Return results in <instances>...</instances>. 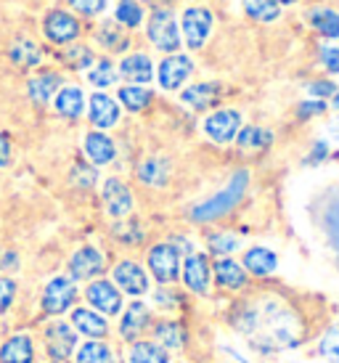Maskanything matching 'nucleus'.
<instances>
[{
    "instance_id": "obj_43",
    "label": "nucleus",
    "mask_w": 339,
    "mask_h": 363,
    "mask_svg": "<svg viewBox=\"0 0 339 363\" xmlns=\"http://www.w3.org/2000/svg\"><path fill=\"white\" fill-rule=\"evenodd\" d=\"M96 170L90 167V164H85V162H80V164H74L72 167V183L74 186H80V189H90L93 183H96Z\"/></svg>"
},
{
    "instance_id": "obj_50",
    "label": "nucleus",
    "mask_w": 339,
    "mask_h": 363,
    "mask_svg": "<svg viewBox=\"0 0 339 363\" xmlns=\"http://www.w3.org/2000/svg\"><path fill=\"white\" fill-rule=\"evenodd\" d=\"M154 300L162 305V308H172V305L178 303V294L175 292H167V289H160V292L154 294Z\"/></svg>"
},
{
    "instance_id": "obj_13",
    "label": "nucleus",
    "mask_w": 339,
    "mask_h": 363,
    "mask_svg": "<svg viewBox=\"0 0 339 363\" xmlns=\"http://www.w3.org/2000/svg\"><path fill=\"white\" fill-rule=\"evenodd\" d=\"M212 30V13L204 9H189L183 13V35L189 48H201Z\"/></svg>"
},
{
    "instance_id": "obj_7",
    "label": "nucleus",
    "mask_w": 339,
    "mask_h": 363,
    "mask_svg": "<svg viewBox=\"0 0 339 363\" xmlns=\"http://www.w3.org/2000/svg\"><path fill=\"white\" fill-rule=\"evenodd\" d=\"M149 40L160 48V51H175L180 45L178 24L170 11H154L149 19Z\"/></svg>"
},
{
    "instance_id": "obj_38",
    "label": "nucleus",
    "mask_w": 339,
    "mask_h": 363,
    "mask_svg": "<svg viewBox=\"0 0 339 363\" xmlns=\"http://www.w3.org/2000/svg\"><path fill=\"white\" fill-rule=\"evenodd\" d=\"M99 43L106 48V51H125L128 48V38L122 35L114 24H106V27H101L99 32Z\"/></svg>"
},
{
    "instance_id": "obj_34",
    "label": "nucleus",
    "mask_w": 339,
    "mask_h": 363,
    "mask_svg": "<svg viewBox=\"0 0 339 363\" xmlns=\"http://www.w3.org/2000/svg\"><path fill=\"white\" fill-rule=\"evenodd\" d=\"M120 101L128 106L130 111H140L146 109L151 101V91H146V88H140V85H125L120 91Z\"/></svg>"
},
{
    "instance_id": "obj_24",
    "label": "nucleus",
    "mask_w": 339,
    "mask_h": 363,
    "mask_svg": "<svg viewBox=\"0 0 339 363\" xmlns=\"http://www.w3.org/2000/svg\"><path fill=\"white\" fill-rule=\"evenodd\" d=\"M122 77H128L130 82H149L151 74H154V67H151V59L146 53H133V56H125L120 64Z\"/></svg>"
},
{
    "instance_id": "obj_8",
    "label": "nucleus",
    "mask_w": 339,
    "mask_h": 363,
    "mask_svg": "<svg viewBox=\"0 0 339 363\" xmlns=\"http://www.w3.org/2000/svg\"><path fill=\"white\" fill-rule=\"evenodd\" d=\"M43 32L50 43L56 45H67L80 38V21L74 19L67 11H50L45 21H43Z\"/></svg>"
},
{
    "instance_id": "obj_35",
    "label": "nucleus",
    "mask_w": 339,
    "mask_h": 363,
    "mask_svg": "<svg viewBox=\"0 0 339 363\" xmlns=\"http://www.w3.org/2000/svg\"><path fill=\"white\" fill-rule=\"evenodd\" d=\"M244 9L252 19L257 21H273L279 16V3L276 0H244Z\"/></svg>"
},
{
    "instance_id": "obj_4",
    "label": "nucleus",
    "mask_w": 339,
    "mask_h": 363,
    "mask_svg": "<svg viewBox=\"0 0 339 363\" xmlns=\"http://www.w3.org/2000/svg\"><path fill=\"white\" fill-rule=\"evenodd\" d=\"M43 345L50 361H70L77 350V332L67 321H50L43 329Z\"/></svg>"
},
{
    "instance_id": "obj_14",
    "label": "nucleus",
    "mask_w": 339,
    "mask_h": 363,
    "mask_svg": "<svg viewBox=\"0 0 339 363\" xmlns=\"http://www.w3.org/2000/svg\"><path fill=\"white\" fill-rule=\"evenodd\" d=\"M72 329L90 337V340H101L109 334V323L93 308H72Z\"/></svg>"
},
{
    "instance_id": "obj_32",
    "label": "nucleus",
    "mask_w": 339,
    "mask_h": 363,
    "mask_svg": "<svg viewBox=\"0 0 339 363\" xmlns=\"http://www.w3.org/2000/svg\"><path fill=\"white\" fill-rule=\"evenodd\" d=\"M313 27L326 35V38H339V13L337 11H310Z\"/></svg>"
},
{
    "instance_id": "obj_49",
    "label": "nucleus",
    "mask_w": 339,
    "mask_h": 363,
    "mask_svg": "<svg viewBox=\"0 0 339 363\" xmlns=\"http://www.w3.org/2000/svg\"><path fill=\"white\" fill-rule=\"evenodd\" d=\"M321 61L329 72H339V48H323L321 51Z\"/></svg>"
},
{
    "instance_id": "obj_16",
    "label": "nucleus",
    "mask_w": 339,
    "mask_h": 363,
    "mask_svg": "<svg viewBox=\"0 0 339 363\" xmlns=\"http://www.w3.org/2000/svg\"><path fill=\"white\" fill-rule=\"evenodd\" d=\"M151 321V313L143 303H130L128 311L122 313V321H120V334L122 340L128 342H138V337L146 332V326Z\"/></svg>"
},
{
    "instance_id": "obj_39",
    "label": "nucleus",
    "mask_w": 339,
    "mask_h": 363,
    "mask_svg": "<svg viewBox=\"0 0 339 363\" xmlns=\"http://www.w3.org/2000/svg\"><path fill=\"white\" fill-rule=\"evenodd\" d=\"M140 19H143V11L135 0H120L117 6V21L125 24V27H138Z\"/></svg>"
},
{
    "instance_id": "obj_48",
    "label": "nucleus",
    "mask_w": 339,
    "mask_h": 363,
    "mask_svg": "<svg viewBox=\"0 0 339 363\" xmlns=\"http://www.w3.org/2000/svg\"><path fill=\"white\" fill-rule=\"evenodd\" d=\"M11 160H13V146H11V138L0 130V167H9Z\"/></svg>"
},
{
    "instance_id": "obj_26",
    "label": "nucleus",
    "mask_w": 339,
    "mask_h": 363,
    "mask_svg": "<svg viewBox=\"0 0 339 363\" xmlns=\"http://www.w3.org/2000/svg\"><path fill=\"white\" fill-rule=\"evenodd\" d=\"M276 265H279L276 255L265 250V247H255V250L244 255V268L252 271L255 276H268V273L276 271Z\"/></svg>"
},
{
    "instance_id": "obj_40",
    "label": "nucleus",
    "mask_w": 339,
    "mask_h": 363,
    "mask_svg": "<svg viewBox=\"0 0 339 363\" xmlns=\"http://www.w3.org/2000/svg\"><path fill=\"white\" fill-rule=\"evenodd\" d=\"M239 143L244 149H265L270 143V133L262 128H244L239 133Z\"/></svg>"
},
{
    "instance_id": "obj_5",
    "label": "nucleus",
    "mask_w": 339,
    "mask_h": 363,
    "mask_svg": "<svg viewBox=\"0 0 339 363\" xmlns=\"http://www.w3.org/2000/svg\"><path fill=\"white\" fill-rule=\"evenodd\" d=\"M85 297H88L90 308L96 313H101L104 318L106 315H117L122 311V294L114 286V281H106V279L90 281L88 289H85Z\"/></svg>"
},
{
    "instance_id": "obj_33",
    "label": "nucleus",
    "mask_w": 339,
    "mask_h": 363,
    "mask_svg": "<svg viewBox=\"0 0 339 363\" xmlns=\"http://www.w3.org/2000/svg\"><path fill=\"white\" fill-rule=\"evenodd\" d=\"M138 178L151 186H162L167 181V162L165 160H146L138 167Z\"/></svg>"
},
{
    "instance_id": "obj_37",
    "label": "nucleus",
    "mask_w": 339,
    "mask_h": 363,
    "mask_svg": "<svg viewBox=\"0 0 339 363\" xmlns=\"http://www.w3.org/2000/svg\"><path fill=\"white\" fill-rule=\"evenodd\" d=\"M16 292H19L16 279L0 273V315H6V313L13 308V303H16Z\"/></svg>"
},
{
    "instance_id": "obj_12",
    "label": "nucleus",
    "mask_w": 339,
    "mask_h": 363,
    "mask_svg": "<svg viewBox=\"0 0 339 363\" xmlns=\"http://www.w3.org/2000/svg\"><path fill=\"white\" fill-rule=\"evenodd\" d=\"M239 125H241L239 111L220 109V111H215V114H210V117H207V122H204V130H207V135H210L212 141L228 143V141H233V135L239 133Z\"/></svg>"
},
{
    "instance_id": "obj_46",
    "label": "nucleus",
    "mask_w": 339,
    "mask_h": 363,
    "mask_svg": "<svg viewBox=\"0 0 339 363\" xmlns=\"http://www.w3.org/2000/svg\"><path fill=\"white\" fill-rule=\"evenodd\" d=\"M72 9L77 11V13H85V16H96L101 11L106 9V3L109 0H70Z\"/></svg>"
},
{
    "instance_id": "obj_29",
    "label": "nucleus",
    "mask_w": 339,
    "mask_h": 363,
    "mask_svg": "<svg viewBox=\"0 0 339 363\" xmlns=\"http://www.w3.org/2000/svg\"><path fill=\"white\" fill-rule=\"evenodd\" d=\"M215 99H218V85H210V82L191 85L189 91H183V101L194 106V109H207Z\"/></svg>"
},
{
    "instance_id": "obj_30",
    "label": "nucleus",
    "mask_w": 339,
    "mask_h": 363,
    "mask_svg": "<svg viewBox=\"0 0 339 363\" xmlns=\"http://www.w3.org/2000/svg\"><path fill=\"white\" fill-rule=\"evenodd\" d=\"M157 342H160V347H183V342H186V332H183V326L175 321H162L160 326H157Z\"/></svg>"
},
{
    "instance_id": "obj_36",
    "label": "nucleus",
    "mask_w": 339,
    "mask_h": 363,
    "mask_svg": "<svg viewBox=\"0 0 339 363\" xmlns=\"http://www.w3.org/2000/svg\"><path fill=\"white\" fill-rule=\"evenodd\" d=\"M88 80L96 85V88H109V85H114V80H117V72H114V67H111V61H99L96 67H90L88 72Z\"/></svg>"
},
{
    "instance_id": "obj_15",
    "label": "nucleus",
    "mask_w": 339,
    "mask_h": 363,
    "mask_svg": "<svg viewBox=\"0 0 339 363\" xmlns=\"http://www.w3.org/2000/svg\"><path fill=\"white\" fill-rule=\"evenodd\" d=\"M104 204H106V212L111 218H125L133 210V194L122 181L109 178L104 183Z\"/></svg>"
},
{
    "instance_id": "obj_3",
    "label": "nucleus",
    "mask_w": 339,
    "mask_h": 363,
    "mask_svg": "<svg viewBox=\"0 0 339 363\" xmlns=\"http://www.w3.org/2000/svg\"><path fill=\"white\" fill-rule=\"evenodd\" d=\"M77 303V284L70 276H53L40 294V308L48 315H64Z\"/></svg>"
},
{
    "instance_id": "obj_1",
    "label": "nucleus",
    "mask_w": 339,
    "mask_h": 363,
    "mask_svg": "<svg viewBox=\"0 0 339 363\" xmlns=\"http://www.w3.org/2000/svg\"><path fill=\"white\" fill-rule=\"evenodd\" d=\"M236 329L247 334L260 350H281L302 340V321L297 313L284 308L279 300H260L247 305L236 318Z\"/></svg>"
},
{
    "instance_id": "obj_54",
    "label": "nucleus",
    "mask_w": 339,
    "mask_h": 363,
    "mask_svg": "<svg viewBox=\"0 0 339 363\" xmlns=\"http://www.w3.org/2000/svg\"><path fill=\"white\" fill-rule=\"evenodd\" d=\"M276 3H294V0H276Z\"/></svg>"
},
{
    "instance_id": "obj_6",
    "label": "nucleus",
    "mask_w": 339,
    "mask_h": 363,
    "mask_svg": "<svg viewBox=\"0 0 339 363\" xmlns=\"http://www.w3.org/2000/svg\"><path fill=\"white\" fill-rule=\"evenodd\" d=\"M149 268L154 273V279L160 284H172L180 273V260H178V250L172 244H157L151 247L149 252Z\"/></svg>"
},
{
    "instance_id": "obj_22",
    "label": "nucleus",
    "mask_w": 339,
    "mask_h": 363,
    "mask_svg": "<svg viewBox=\"0 0 339 363\" xmlns=\"http://www.w3.org/2000/svg\"><path fill=\"white\" fill-rule=\"evenodd\" d=\"M183 281L191 292H207V284H210V265L201 255H189L186 265H183Z\"/></svg>"
},
{
    "instance_id": "obj_21",
    "label": "nucleus",
    "mask_w": 339,
    "mask_h": 363,
    "mask_svg": "<svg viewBox=\"0 0 339 363\" xmlns=\"http://www.w3.org/2000/svg\"><path fill=\"white\" fill-rule=\"evenodd\" d=\"M61 88V74L56 72H40V74H35L27 80V96H30L35 104H48L53 101V96L59 93Z\"/></svg>"
},
{
    "instance_id": "obj_11",
    "label": "nucleus",
    "mask_w": 339,
    "mask_h": 363,
    "mask_svg": "<svg viewBox=\"0 0 339 363\" xmlns=\"http://www.w3.org/2000/svg\"><path fill=\"white\" fill-rule=\"evenodd\" d=\"M38 347L30 334H11L0 342V363H35Z\"/></svg>"
},
{
    "instance_id": "obj_41",
    "label": "nucleus",
    "mask_w": 339,
    "mask_h": 363,
    "mask_svg": "<svg viewBox=\"0 0 339 363\" xmlns=\"http://www.w3.org/2000/svg\"><path fill=\"white\" fill-rule=\"evenodd\" d=\"M64 61L72 69H88V67H93V53L85 45H72L70 51L64 53Z\"/></svg>"
},
{
    "instance_id": "obj_17",
    "label": "nucleus",
    "mask_w": 339,
    "mask_h": 363,
    "mask_svg": "<svg viewBox=\"0 0 339 363\" xmlns=\"http://www.w3.org/2000/svg\"><path fill=\"white\" fill-rule=\"evenodd\" d=\"M90 122L99 128V130H106V128H114L120 122V106L114 99H109L106 93H93L90 96Z\"/></svg>"
},
{
    "instance_id": "obj_57",
    "label": "nucleus",
    "mask_w": 339,
    "mask_h": 363,
    "mask_svg": "<svg viewBox=\"0 0 339 363\" xmlns=\"http://www.w3.org/2000/svg\"><path fill=\"white\" fill-rule=\"evenodd\" d=\"M151 3H154V0H151Z\"/></svg>"
},
{
    "instance_id": "obj_51",
    "label": "nucleus",
    "mask_w": 339,
    "mask_h": 363,
    "mask_svg": "<svg viewBox=\"0 0 339 363\" xmlns=\"http://www.w3.org/2000/svg\"><path fill=\"white\" fill-rule=\"evenodd\" d=\"M321 111H323V104L310 101V104H302V106H299V117L305 120V117H310V114H321Z\"/></svg>"
},
{
    "instance_id": "obj_20",
    "label": "nucleus",
    "mask_w": 339,
    "mask_h": 363,
    "mask_svg": "<svg viewBox=\"0 0 339 363\" xmlns=\"http://www.w3.org/2000/svg\"><path fill=\"white\" fill-rule=\"evenodd\" d=\"M53 109L67 120H77L85 109V96L77 85H61L59 93L53 96Z\"/></svg>"
},
{
    "instance_id": "obj_42",
    "label": "nucleus",
    "mask_w": 339,
    "mask_h": 363,
    "mask_svg": "<svg viewBox=\"0 0 339 363\" xmlns=\"http://www.w3.org/2000/svg\"><path fill=\"white\" fill-rule=\"evenodd\" d=\"M321 355L329 358L331 363H339V323H334L321 340Z\"/></svg>"
},
{
    "instance_id": "obj_53",
    "label": "nucleus",
    "mask_w": 339,
    "mask_h": 363,
    "mask_svg": "<svg viewBox=\"0 0 339 363\" xmlns=\"http://www.w3.org/2000/svg\"><path fill=\"white\" fill-rule=\"evenodd\" d=\"M331 133H334V138H339V120L331 125Z\"/></svg>"
},
{
    "instance_id": "obj_55",
    "label": "nucleus",
    "mask_w": 339,
    "mask_h": 363,
    "mask_svg": "<svg viewBox=\"0 0 339 363\" xmlns=\"http://www.w3.org/2000/svg\"><path fill=\"white\" fill-rule=\"evenodd\" d=\"M334 106H337V109H339V96H337V99H334Z\"/></svg>"
},
{
    "instance_id": "obj_56",
    "label": "nucleus",
    "mask_w": 339,
    "mask_h": 363,
    "mask_svg": "<svg viewBox=\"0 0 339 363\" xmlns=\"http://www.w3.org/2000/svg\"><path fill=\"white\" fill-rule=\"evenodd\" d=\"M53 363H70V361H53Z\"/></svg>"
},
{
    "instance_id": "obj_28",
    "label": "nucleus",
    "mask_w": 339,
    "mask_h": 363,
    "mask_svg": "<svg viewBox=\"0 0 339 363\" xmlns=\"http://www.w3.org/2000/svg\"><path fill=\"white\" fill-rule=\"evenodd\" d=\"M114 355H111L109 345L101 342V340H88L85 345L77 347V363H111Z\"/></svg>"
},
{
    "instance_id": "obj_44",
    "label": "nucleus",
    "mask_w": 339,
    "mask_h": 363,
    "mask_svg": "<svg viewBox=\"0 0 339 363\" xmlns=\"http://www.w3.org/2000/svg\"><path fill=\"white\" fill-rule=\"evenodd\" d=\"M114 236L120 239V242H125V244H138L140 239H143V233H140V228H138V223H120L117 228H114Z\"/></svg>"
},
{
    "instance_id": "obj_18",
    "label": "nucleus",
    "mask_w": 339,
    "mask_h": 363,
    "mask_svg": "<svg viewBox=\"0 0 339 363\" xmlns=\"http://www.w3.org/2000/svg\"><path fill=\"white\" fill-rule=\"evenodd\" d=\"M191 69H194V64H191L189 56H170V59L162 61L160 67V85L165 91H175L189 80Z\"/></svg>"
},
{
    "instance_id": "obj_52",
    "label": "nucleus",
    "mask_w": 339,
    "mask_h": 363,
    "mask_svg": "<svg viewBox=\"0 0 339 363\" xmlns=\"http://www.w3.org/2000/svg\"><path fill=\"white\" fill-rule=\"evenodd\" d=\"M308 91L313 93V96H329V93H334L337 88H334L331 82H313Z\"/></svg>"
},
{
    "instance_id": "obj_47",
    "label": "nucleus",
    "mask_w": 339,
    "mask_h": 363,
    "mask_svg": "<svg viewBox=\"0 0 339 363\" xmlns=\"http://www.w3.org/2000/svg\"><path fill=\"white\" fill-rule=\"evenodd\" d=\"M19 252L16 250H0V273L3 276H9V273H16L19 271Z\"/></svg>"
},
{
    "instance_id": "obj_27",
    "label": "nucleus",
    "mask_w": 339,
    "mask_h": 363,
    "mask_svg": "<svg viewBox=\"0 0 339 363\" xmlns=\"http://www.w3.org/2000/svg\"><path fill=\"white\" fill-rule=\"evenodd\" d=\"M128 363H170V355L154 342H133L128 350Z\"/></svg>"
},
{
    "instance_id": "obj_2",
    "label": "nucleus",
    "mask_w": 339,
    "mask_h": 363,
    "mask_svg": "<svg viewBox=\"0 0 339 363\" xmlns=\"http://www.w3.org/2000/svg\"><path fill=\"white\" fill-rule=\"evenodd\" d=\"M247 183H250V172L239 170L230 178V183L223 191L215 194V196L207 199L204 204H196V207L191 210V218H194V220H215L220 215H226L228 210H233V204H239V199L244 196V191H247Z\"/></svg>"
},
{
    "instance_id": "obj_19",
    "label": "nucleus",
    "mask_w": 339,
    "mask_h": 363,
    "mask_svg": "<svg viewBox=\"0 0 339 363\" xmlns=\"http://www.w3.org/2000/svg\"><path fill=\"white\" fill-rule=\"evenodd\" d=\"M40 45L27 38V35H16L9 45V59L21 67V69H32V67H38L40 64Z\"/></svg>"
},
{
    "instance_id": "obj_31",
    "label": "nucleus",
    "mask_w": 339,
    "mask_h": 363,
    "mask_svg": "<svg viewBox=\"0 0 339 363\" xmlns=\"http://www.w3.org/2000/svg\"><path fill=\"white\" fill-rule=\"evenodd\" d=\"M321 223H323V231H326V239H329V244L334 247V252L339 255V196H337V199H331L329 207L323 210V218H321Z\"/></svg>"
},
{
    "instance_id": "obj_23",
    "label": "nucleus",
    "mask_w": 339,
    "mask_h": 363,
    "mask_svg": "<svg viewBox=\"0 0 339 363\" xmlns=\"http://www.w3.org/2000/svg\"><path fill=\"white\" fill-rule=\"evenodd\" d=\"M82 146H85V154H88V160L93 164H109L117 157L114 141H111L106 133H88Z\"/></svg>"
},
{
    "instance_id": "obj_45",
    "label": "nucleus",
    "mask_w": 339,
    "mask_h": 363,
    "mask_svg": "<svg viewBox=\"0 0 339 363\" xmlns=\"http://www.w3.org/2000/svg\"><path fill=\"white\" fill-rule=\"evenodd\" d=\"M210 247L212 252H236L239 250V239L236 236H230V233H218V236H212L210 239Z\"/></svg>"
},
{
    "instance_id": "obj_9",
    "label": "nucleus",
    "mask_w": 339,
    "mask_h": 363,
    "mask_svg": "<svg viewBox=\"0 0 339 363\" xmlns=\"http://www.w3.org/2000/svg\"><path fill=\"white\" fill-rule=\"evenodd\" d=\"M101 271H104V255H101L96 247H90V244L80 247V250L70 257V279L74 284L90 281V279H96Z\"/></svg>"
},
{
    "instance_id": "obj_10",
    "label": "nucleus",
    "mask_w": 339,
    "mask_h": 363,
    "mask_svg": "<svg viewBox=\"0 0 339 363\" xmlns=\"http://www.w3.org/2000/svg\"><path fill=\"white\" fill-rule=\"evenodd\" d=\"M114 286L122 289V292L133 294V297H140V294L149 292V276L143 273L138 262L133 260H122L120 265H114Z\"/></svg>"
},
{
    "instance_id": "obj_25",
    "label": "nucleus",
    "mask_w": 339,
    "mask_h": 363,
    "mask_svg": "<svg viewBox=\"0 0 339 363\" xmlns=\"http://www.w3.org/2000/svg\"><path fill=\"white\" fill-rule=\"evenodd\" d=\"M215 276L218 284L226 289H241L247 284V273L236 260H218L215 262Z\"/></svg>"
}]
</instances>
